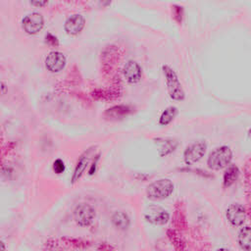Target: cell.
I'll return each mask as SVG.
<instances>
[{
    "label": "cell",
    "instance_id": "5",
    "mask_svg": "<svg viewBox=\"0 0 251 251\" xmlns=\"http://www.w3.org/2000/svg\"><path fill=\"white\" fill-rule=\"evenodd\" d=\"M207 145L204 141H195L189 144L183 152V160L186 165H192L202 159Z\"/></svg>",
    "mask_w": 251,
    "mask_h": 251
},
{
    "label": "cell",
    "instance_id": "19",
    "mask_svg": "<svg viewBox=\"0 0 251 251\" xmlns=\"http://www.w3.org/2000/svg\"><path fill=\"white\" fill-rule=\"evenodd\" d=\"M65 164L61 159H57L53 163V171L56 174H63L65 172Z\"/></svg>",
    "mask_w": 251,
    "mask_h": 251
},
{
    "label": "cell",
    "instance_id": "11",
    "mask_svg": "<svg viewBox=\"0 0 251 251\" xmlns=\"http://www.w3.org/2000/svg\"><path fill=\"white\" fill-rule=\"evenodd\" d=\"M85 25V19L79 14H75L69 17L64 25L65 30L68 34L75 35L79 33Z\"/></svg>",
    "mask_w": 251,
    "mask_h": 251
},
{
    "label": "cell",
    "instance_id": "15",
    "mask_svg": "<svg viewBox=\"0 0 251 251\" xmlns=\"http://www.w3.org/2000/svg\"><path fill=\"white\" fill-rule=\"evenodd\" d=\"M239 176V169L236 165L229 164L223 176V184L225 187L231 186Z\"/></svg>",
    "mask_w": 251,
    "mask_h": 251
},
{
    "label": "cell",
    "instance_id": "17",
    "mask_svg": "<svg viewBox=\"0 0 251 251\" xmlns=\"http://www.w3.org/2000/svg\"><path fill=\"white\" fill-rule=\"evenodd\" d=\"M113 225L119 229H126L129 226V218L128 216L122 211L115 212L112 216Z\"/></svg>",
    "mask_w": 251,
    "mask_h": 251
},
{
    "label": "cell",
    "instance_id": "21",
    "mask_svg": "<svg viewBox=\"0 0 251 251\" xmlns=\"http://www.w3.org/2000/svg\"><path fill=\"white\" fill-rule=\"evenodd\" d=\"M97 161H98V158H97V160L91 165V167H90V169H89V171H88V174L89 175H93L94 174V172H95V168H96V164H97Z\"/></svg>",
    "mask_w": 251,
    "mask_h": 251
},
{
    "label": "cell",
    "instance_id": "12",
    "mask_svg": "<svg viewBox=\"0 0 251 251\" xmlns=\"http://www.w3.org/2000/svg\"><path fill=\"white\" fill-rule=\"evenodd\" d=\"M131 111L132 109L127 105H116L107 109L104 115L110 120H120L130 114Z\"/></svg>",
    "mask_w": 251,
    "mask_h": 251
},
{
    "label": "cell",
    "instance_id": "7",
    "mask_svg": "<svg viewBox=\"0 0 251 251\" xmlns=\"http://www.w3.org/2000/svg\"><path fill=\"white\" fill-rule=\"evenodd\" d=\"M44 20L41 14L37 12H33L28 14L23 19L22 25L24 30L28 34H35L40 31L43 27Z\"/></svg>",
    "mask_w": 251,
    "mask_h": 251
},
{
    "label": "cell",
    "instance_id": "13",
    "mask_svg": "<svg viewBox=\"0 0 251 251\" xmlns=\"http://www.w3.org/2000/svg\"><path fill=\"white\" fill-rule=\"evenodd\" d=\"M156 142L159 146V155L162 157L170 155L177 147V141L173 138H158L156 139Z\"/></svg>",
    "mask_w": 251,
    "mask_h": 251
},
{
    "label": "cell",
    "instance_id": "10",
    "mask_svg": "<svg viewBox=\"0 0 251 251\" xmlns=\"http://www.w3.org/2000/svg\"><path fill=\"white\" fill-rule=\"evenodd\" d=\"M123 74L126 80L129 83H137L142 77V70L138 63L129 60L126 63L123 69Z\"/></svg>",
    "mask_w": 251,
    "mask_h": 251
},
{
    "label": "cell",
    "instance_id": "22",
    "mask_svg": "<svg viewBox=\"0 0 251 251\" xmlns=\"http://www.w3.org/2000/svg\"><path fill=\"white\" fill-rule=\"evenodd\" d=\"M48 2L47 1H39V2H30L31 5H36V6H44L46 5Z\"/></svg>",
    "mask_w": 251,
    "mask_h": 251
},
{
    "label": "cell",
    "instance_id": "9",
    "mask_svg": "<svg viewBox=\"0 0 251 251\" xmlns=\"http://www.w3.org/2000/svg\"><path fill=\"white\" fill-rule=\"evenodd\" d=\"M45 66L51 73H59L66 66V57L59 51H52L45 59Z\"/></svg>",
    "mask_w": 251,
    "mask_h": 251
},
{
    "label": "cell",
    "instance_id": "23",
    "mask_svg": "<svg viewBox=\"0 0 251 251\" xmlns=\"http://www.w3.org/2000/svg\"><path fill=\"white\" fill-rule=\"evenodd\" d=\"M216 251H229V250L226 249V248H219V249H217Z\"/></svg>",
    "mask_w": 251,
    "mask_h": 251
},
{
    "label": "cell",
    "instance_id": "6",
    "mask_svg": "<svg viewBox=\"0 0 251 251\" xmlns=\"http://www.w3.org/2000/svg\"><path fill=\"white\" fill-rule=\"evenodd\" d=\"M74 218L77 225L81 226H87L95 218V210L89 204L81 203L75 209Z\"/></svg>",
    "mask_w": 251,
    "mask_h": 251
},
{
    "label": "cell",
    "instance_id": "3",
    "mask_svg": "<svg viewBox=\"0 0 251 251\" xmlns=\"http://www.w3.org/2000/svg\"><path fill=\"white\" fill-rule=\"evenodd\" d=\"M232 159V151L228 146L223 145L214 149L208 156L207 165L212 170H221L227 167Z\"/></svg>",
    "mask_w": 251,
    "mask_h": 251
},
{
    "label": "cell",
    "instance_id": "2",
    "mask_svg": "<svg viewBox=\"0 0 251 251\" xmlns=\"http://www.w3.org/2000/svg\"><path fill=\"white\" fill-rule=\"evenodd\" d=\"M174 183L169 178H160L151 182L146 188V195L151 200L168 198L174 191Z\"/></svg>",
    "mask_w": 251,
    "mask_h": 251
},
{
    "label": "cell",
    "instance_id": "24",
    "mask_svg": "<svg viewBox=\"0 0 251 251\" xmlns=\"http://www.w3.org/2000/svg\"><path fill=\"white\" fill-rule=\"evenodd\" d=\"M248 134H249V137H250V138H251V129H250V130H249V131H248Z\"/></svg>",
    "mask_w": 251,
    "mask_h": 251
},
{
    "label": "cell",
    "instance_id": "1",
    "mask_svg": "<svg viewBox=\"0 0 251 251\" xmlns=\"http://www.w3.org/2000/svg\"><path fill=\"white\" fill-rule=\"evenodd\" d=\"M162 71L165 76L167 88L169 95L172 99L176 101H181L184 99V91L182 89L181 83L176 74V72L168 65L162 67Z\"/></svg>",
    "mask_w": 251,
    "mask_h": 251
},
{
    "label": "cell",
    "instance_id": "18",
    "mask_svg": "<svg viewBox=\"0 0 251 251\" xmlns=\"http://www.w3.org/2000/svg\"><path fill=\"white\" fill-rule=\"evenodd\" d=\"M177 109L175 106H170L168 108H166L159 119V124L161 126H168L170 123L173 122V120L176 117L177 115Z\"/></svg>",
    "mask_w": 251,
    "mask_h": 251
},
{
    "label": "cell",
    "instance_id": "8",
    "mask_svg": "<svg viewBox=\"0 0 251 251\" xmlns=\"http://www.w3.org/2000/svg\"><path fill=\"white\" fill-rule=\"evenodd\" d=\"M226 217L231 226H240L245 222L246 211L242 205L238 203H232L227 207L226 211Z\"/></svg>",
    "mask_w": 251,
    "mask_h": 251
},
{
    "label": "cell",
    "instance_id": "16",
    "mask_svg": "<svg viewBox=\"0 0 251 251\" xmlns=\"http://www.w3.org/2000/svg\"><path fill=\"white\" fill-rule=\"evenodd\" d=\"M89 152H90V150L86 151V152H85L83 155H81L80 158L78 159L77 164H76V166H75V168L73 176H72V181H73V183L75 182V181H77V180L80 178V176H82V174L84 173V171H85V169H86V167H87V165H88V163H89Z\"/></svg>",
    "mask_w": 251,
    "mask_h": 251
},
{
    "label": "cell",
    "instance_id": "20",
    "mask_svg": "<svg viewBox=\"0 0 251 251\" xmlns=\"http://www.w3.org/2000/svg\"><path fill=\"white\" fill-rule=\"evenodd\" d=\"M45 42L50 46H58L59 45V41H58L57 37L55 35H53L52 33H50V32L46 33Z\"/></svg>",
    "mask_w": 251,
    "mask_h": 251
},
{
    "label": "cell",
    "instance_id": "4",
    "mask_svg": "<svg viewBox=\"0 0 251 251\" xmlns=\"http://www.w3.org/2000/svg\"><path fill=\"white\" fill-rule=\"evenodd\" d=\"M144 219L156 226H163L170 220V214L160 206L150 205L144 210Z\"/></svg>",
    "mask_w": 251,
    "mask_h": 251
},
{
    "label": "cell",
    "instance_id": "14",
    "mask_svg": "<svg viewBox=\"0 0 251 251\" xmlns=\"http://www.w3.org/2000/svg\"><path fill=\"white\" fill-rule=\"evenodd\" d=\"M237 243L242 251H251V226H243L237 234Z\"/></svg>",
    "mask_w": 251,
    "mask_h": 251
}]
</instances>
